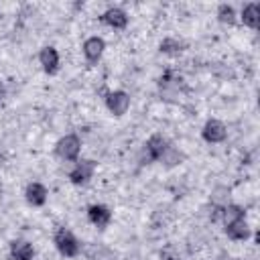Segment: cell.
<instances>
[{
    "label": "cell",
    "mask_w": 260,
    "mask_h": 260,
    "mask_svg": "<svg viewBox=\"0 0 260 260\" xmlns=\"http://www.w3.org/2000/svg\"><path fill=\"white\" fill-rule=\"evenodd\" d=\"M55 246H57V250H59L65 258H73V256H77L79 250H81L77 238H75L69 230H65V228L55 234Z\"/></svg>",
    "instance_id": "1"
},
{
    "label": "cell",
    "mask_w": 260,
    "mask_h": 260,
    "mask_svg": "<svg viewBox=\"0 0 260 260\" xmlns=\"http://www.w3.org/2000/svg\"><path fill=\"white\" fill-rule=\"evenodd\" d=\"M79 150H81V142H79V138H77L75 134L63 136V138L57 142V146H55L57 156H61L63 160H75V158L79 156Z\"/></svg>",
    "instance_id": "2"
},
{
    "label": "cell",
    "mask_w": 260,
    "mask_h": 260,
    "mask_svg": "<svg viewBox=\"0 0 260 260\" xmlns=\"http://www.w3.org/2000/svg\"><path fill=\"white\" fill-rule=\"evenodd\" d=\"M167 148H169L167 140H165L162 136L154 134V136H150V138H148V142L144 144V150H142V158H144L146 162H152V160H160V156H162V152H165Z\"/></svg>",
    "instance_id": "3"
},
{
    "label": "cell",
    "mask_w": 260,
    "mask_h": 260,
    "mask_svg": "<svg viewBox=\"0 0 260 260\" xmlns=\"http://www.w3.org/2000/svg\"><path fill=\"white\" fill-rule=\"evenodd\" d=\"M106 106L114 116H122V114H126V110L130 106V98L126 91H112L106 98Z\"/></svg>",
    "instance_id": "4"
},
{
    "label": "cell",
    "mask_w": 260,
    "mask_h": 260,
    "mask_svg": "<svg viewBox=\"0 0 260 260\" xmlns=\"http://www.w3.org/2000/svg\"><path fill=\"white\" fill-rule=\"evenodd\" d=\"M201 134H203V138H205L207 142L215 144V142L225 140L228 130H225L223 122H219V120H207L205 126H203V130H201Z\"/></svg>",
    "instance_id": "5"
},
{
    "label": "cell",
    "mask_w": 260,
    "mask_h": 260,
    "mask_svg": "<svg viewBox=\"0 0 260 260\" xmlns=\"http://www.w3.org/2000/svg\"><path fill=\"white\" fill-rule=\"evenodd\" d=\"M93 171H95V162H93V160H81V162H77L75 169L69 173V179H71V183H75V185H83V183H87V181L91 179Z\"/></svg>",
    "instance_id": "6"
},
{
    "label": "cell",
    "mask_w": 260,
    "mask_h": 260,
    "mask_svg": "<svg viewBox=\"0 0 260 260\" xmlns=\"http://www.w3.org/2000/svg\"><path fill=\"white\" fill-rule=\"evenodd\" d=\"M104 49H106V43L100 37H89L83 43V55H85V59L89 63H98L100 57H102V53H104Z\"/></svg>",
    "instance_id": "7"
},
{
    "label": "cell",
    "mask_w": 260,
    "mask_h": 260,
    "mask_svg": "<svg viewBox=\"0 0 260 260\" xmlns=\"http://www.w3.org/2000/svg\"><path fill=\"white\" fill-rule=\"evenodd\" d=\"M102 22H106L112 28H124L128 24V16H126V12L122 8H108L102 14Z\"/></svg>",
    "instance_id": "8"
},
{
    "label": "cell",
    "mask_w": 260,
    "mask_h": 260,
    "mask_svg": "<svg viewBox=\"0 0 260 260\" xmlns=\"http://www.w3.org/2000/svg\"><path fill=\"white\" fill-rule=\"evenodd\" d=\"M87 217H89V221H91L93 225L106 228V225L110 223V219H112V211H110L106 205H91V207L87 209Z\"/></svg>",
    "instance_id": "9"
},
{
    "label": "cell",
    "mask_w": 260,
    "mask_h": 260,
    "mask_svg": "<svg viewBox=\"0 0 260 260\" xmlns=\"http://www.w3.org/2000/svg\"><path fill=\"white\" fill-rule=\"evenodd\" d=\"M39 61H41V65H43V69L47 73H57V69H59V53H57V49L45 47L41 51V55H39Z\"/></svg>",
    "instance_id": "10"
},
{
    "label": "cell",
    "mask_w": 260,
    "mask_h": 260,
    "mask_svg": "<svg viewBox=\"0 0 260 260\" xmlns=\"http://www.w3.org/2000/svg\"><path fill=\"white\" fill-rule=\"evenodd\" d=\"M225 234H228V238H232V240H248L252 232H250L246 219L242 217V219H236V221H232V223H225Z\"/></svg>",
    "instance_id": "11"
},
{
    "label": "cell",
    "mask_w": 260,
    "mask_h": 260,
    "mask_svg": "<svg viewBox=\"0 0 260 260\" xmlns=\"http://www.w3.org/2000/svg\"><path fill=\"white\" fill-rule=\"evenodd\" d=\"M83 252L89 260H116L114 252L104 244H87L83 248Z\"/></svg>",
    "instance_id": "12"
},
{
    "label": "cell",
    "mask_w": 260,
    "mask_h": 260,
    "mask_svg": "<svg viewBox=\"0 0 260 260\" xmlns=\"http://www.w3.org/2000/svg\"><path fill=\"white\" fill-rule=\"evenodd\" d=\"M24 195H26V201H28L30 205H35V207H39V205H43V203L47 201V189H45V185H41V183H30V185L26 187Z\"/></svg>",
    "instance_id": "13"
},
{
    "label": "cell",
    "mask_w": 260,
    "mask_h": 260,
    "mask_svg": "<svg viewBox=\"0 0 260 260\" xmlns=\"http://www.w3.org/2000/svg\"><path fill=\"white\" fill-rule=\"evenodd\" d=\"M10 256H12V260H32L35 250H32V246L28 242L16 240V242L10 244Z\"/></svg>",
    "instance_id": "14"
},
{
    "label": "cell",
    "mask_w": 260,
    "mask_h": 260,
    "mask_svg": "<svg viewBox=\"0 0 260 260\" xmlns=\"http://www.w3.org/2000/svg\"><path fill=\"white\" fill-rule=\"evenodd\" d=\"M242 20H244L246 26L258 28V24H260V6H258L256 2L246 4V6L242 8Z\"/></svg>",
    "instance_id": "15"
},
{
    "label": "cell",
    "mask_w": 260,
    "mask_h": 260,
    "mask_svg": "<svg viewBox=\"0 0 260 260\" xmlns=\"http://www.w3.org/2000/svg\"><path fill=\"white\" fill-rule=\"evenodd\" d=\"M221 217L225 223H232V221L244 217V209L240 205H225V207H221Z\"/></svg>",
    "instance_id": "16"
},
{
    "label": "cell",
    "mask_w": 260,
    "mask_h": 260,
    "mask_svg": "<svg viewBox=\"0 0 260 260\" xmlns=\"http://www.w3.org/2000/svg\"><path fill=\"white\" fill-rule=\"evenodd\" d=\"M160 51L167 53V55H179L183 51V43L177 41V39H165L160 43Z\"/></svg>",
    "instance_id": "17"
},
{
    "label": "cell",
    "mask_w": 260,
    "mask_h": 260,
    "mask_svg": "<svg viewBox=\"0 0 260 260\" xmlns=\"http://www.w3.org/2000/svg\"><path fill=\"white\" fill-rule=\"evenodd\" d=\"M228 199H230V189H228V187H215V189H213L211 201H213L217 207H225V205H228Z\"/></svg>",
    "instance_id": "18"
},
{
    "label": "cell",
    "mask_w": 260,
    "mask_h": 260,
    "mask_svg": "<svg viewBox=\"0 0 260 260\" xmlns=\"http://www.w3.org/2000/svg\"><path fill=\"white\" fill-rule=\"evenodd\" d=\"M217 16H219V20L225 22V24H234V22H236V12H234V8L228 6V4H221V6L217 8Z\"/></svg>",
    "instance_id": "19"
},
{
    "label": "cell",
    "mask_w": 260,
    "mask_h": 260,
    "mask_svg": "<svg viewBox=\"0 0 260 260\" xmlns=\"http://www.w3.org/2000/svg\"><path fill=\"white\" fill-rule=\"evenodd\" d=\"M181 158H183V154H181V152H177V150H175V148H171V146H169V148L162 152V156H160V160H162L167 167H173V165H177Z\"/></svg>",
    "instance_id": "20"
}]
</instances>
